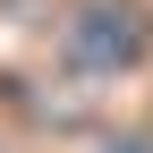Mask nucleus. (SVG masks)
Instances as JSON below:
<instances>
[{"label": "nucleus", "mask_w": 153, "mask_h": 153, "mask_svg": "<svg viewBox=\"0 0 153 153\" xmlns=\"http://www.w3.org/2000/svg\"><path fill=\"white\" fill-rule=\"evenodd\" d=\"M60 51L76 68H94V76H111V68H128L145 51V17L128 9V0H85V9L68 17V34H60Z\"/></svg>", "instance_id": "f257e3e1"}, {"label": "nucleus", "mask_w": 153, "mask_h": 153, "mask_svg": "<svg viewBox=\"0 0 153 153\" xmlns=\"http://www.w3.org/2000/svg\"><path fill=\"white\" fill-rule=\"evenodd\" d=\"M111 153H153V136H119V145H111Z\"/></svg>", "instance_id": "f03ea898"}]
</instances>
